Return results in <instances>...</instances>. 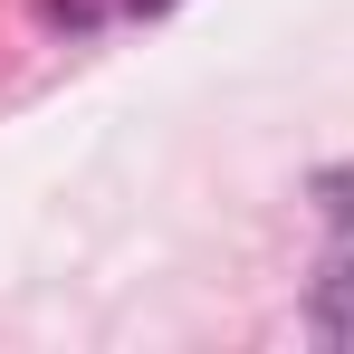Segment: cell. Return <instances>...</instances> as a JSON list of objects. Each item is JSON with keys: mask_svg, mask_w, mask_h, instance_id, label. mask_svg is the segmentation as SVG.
<instances>
[{"mask_svg": "<svg viewBox=\"0 0 354 354\" xmlns=\"http://www.w3.org/2000/svg\"><path fill=\"white\" fill-rule=\"evenodd\" d=\"M48 19H96V0H39Z\"/></svg>", "mask_w": 354, "mask_h": 354, "instance_id": "obj_2", "label": "cell"}, {"mask_svg": "<svg viewBox=\"0 0 354 354\" xmlns=\"http://www.w3.org/2000/svg\"><path fill=\"white\" fill-rule=\"evenodd\" d=\"M134 10H173V0H134Z\"/></svg>", "mask_w": 354, "mask_h": 354, "instance_id": "obj_4", "label": "cell"}, {"mask_svg": "<svg viewBox=\"0 0 354 354\" xmlns=\"http://www.w3.org/2000/svg\"><path fill=\"white\" fill-rule=\"evenodd\" d=\"M316 326H326V335H354V249L316 278Z\"/></svg>", "mask_w": 354, "mask_h": 354, "instance_id": "obj_1", "label": "cell"}, {"mask_svg": "<svg viewBox=\"0 0 354 354\" xmlns=\"http://www.w3.org/2000/svg\"><path fill=\"white\" fill-rule=\"evenodd\" d=\"M326 211H354V173H335V182H326Z\"/></svg>", "mask_w": 354, "mask_h": 354, "instance_id": "obj_3", "label": "cell"}]
</instances>
